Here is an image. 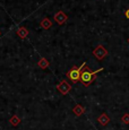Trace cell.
I'll return each instance as SVG.
<instances>
[{
    "label": "cell",
    "mask_w": 129,
    "mask_h": 130,
    "mask_svg": "<svg viewBox=\"0 0 129 130\" xmlns=\"http://www.w3.org/2000/svg\"><path fill=\"white\" fill-rule=\"evenodd\" d=\"M40 26H41L43 29H49V28H51V27H52V22L48 18V17H45V18H43L41 21Z\"/></svg>",
    "instance_id": "8"
},
{
    "label": "cell",
    "mask_w": 129,
    "mask_h": 130,
    "mask_svg": "<svg viewBox=\"0 0 129 130\" xmlns=\"http://www.w3.org/2000/svg\"><path fill=\"white\" fill-rule=\"evenodd\" d=\"M57 89H58L62 95H66V94H68L69 91L71 89V86L68 84L67 80H61L60 84L57 85Z\"/></svg>",
    "instance_id": "4"
},
{
    "label": "cell",
    "mask_w": 129,
    "mask_h": 130,
    "mask_svg": "<svg viewBox=\"0 0 129 130\" xmlns=\"http://www.w3.org/2000/svg\"><path fill=\"white\" fill-rule=\"evenodd\" d=\"M9 122H10L11 126H15V127H16V126H18V124L21 123V119H19L18 117L16 116V114H14V116L11 117V119L9 120Z\"/></svg>",
    "instance_id": "11"
},
{
    "label": "cell",
    "mask_w": 129,
    "mask_h": 130,
    "mask_svg": "<svg viewBox=\"0 0 129 130\" xmlns=\"http://www.w3.org/2000/svg\"><path fill=\"white\" fill-rule=\"evenodd\" d=\"M0 34H1V33H0Z\"/></svg>",
    "instance_id": "15"
},
{
    "label": "cell",
    "mask_w": 129,
    "mask_h": 130,
    "mask_svg": "<svg viewBox=\"0 0 129 130\" xmlns=\"http://www.w3.org/2000/svg\"><path fill=\"white\" fill-rule=\"evenodd\" d=\"M125 16L129 19V9H128V10H126V11H125Z\"/></svg>",
    "instance_id": "13"
},
{
    "label": "cell",
    "mask_w": 129,
    "mask_h": 130,
    "mask_svg": "<svg viewBox=\"0 0 129 130\" xmlns=\"http://www.w3.org/2000/svg\"><path fill=\"white\" fill-rule=\"evenodd\" d=\"M93 56L95 57L98 60H103L106 56H108V51H106L105 47H104L103 45H98L95 49H94Z\"/></svg>",
    "instance_id": "3"
},
{
    "label": "cell",
    "mask_w": 129,
    "mask_h": 130,
    "mask_svg": "<svg viewBox=\"0 0 129 130\" xmlns=\"http://www.w3.org/2000/svg\"><path fill=\"white\" fill-rule=\"evenodd\" d=\"M53 18H54V21L57 22V24L62 25V24H64V23L67 22V19H68V16H67V15L64 14L63 11L59 10L58 12H57V14H54Z\"/></svg>",
    "instance_id": "5"
},
{
    "label": "cell",
    "mask_w": 129,
    "mask_h": 130,
    "mask_svg": "<svg viewBox=\"0 0 129 130\" xmlns=\"http://www.w3.org/2000/svg\"><path fill=\"white\" fill-rule=\"evenodd\" d=\"M103 70H104L103 68H100L95 71H91V69L88 68V66L85 64L84 68L82 69V71H80V78H79V82H80L85 87L90 86V85L96 79V76H98L99 72H101Z\"/></svg>",
    "instance_id": "1"
},
{
    "label": "cell",
    "mask_w": 129,
    "mask_h": 130,
    "mask_svg": "<svg viewBox=\"0 0 129 130\" xmlns=\"http://www.w3.org/2000/svg\"><path fill=\"white\" fill-rule=\"evenodd\" d=\"M128 43H129V39H128Z\"/></svg>",
    "instance_id": "14"
},
{
    "label": "cell",
    "mask_w": 129,
    "mask_h": 130,
    "mask_svg": "<svg viewBox=\"0 0 129 130\" xmlns=\"http://www.w3.org/2000/svg\"><path fill=\"white\" fill-rule=\"evenodd\" d=\"M98 121H99V123H101L102 126H106V124L110 122V118L108 117V114L106 113H102L98 118Z\"/></svg>",
    "instance_id": "7"
},
{
    "label": "cell",
    "mask_w": 129,
    "mask_h": 130,
    "mask_svg": "<svg viewBox=\"0 0 129 130\" xmlns=\"http://www.w3.org/2000/svg\"><path fill=\"white\" fill-rule=\"evenodd\" d=\"M73 112H74V114H76L77 117H79L85 112V109H84V106H82L80 104H76V106L73 109Z\"/></svg>",
    "instance_id": "9"
},
{
    "label": "cell",
    "mask_w": 129,
    "mask_h": 130,
    "mask_svg": "<svg viewBox=\"0 0 129 130\" xmlns=\"http://www.w3.org/2000/svg\"><path fill=\"white\" fill-rule=\"evenodd\" d=\"M121 121L123 122L125 124H129V114L125 113L122 117H121Z\"/></svg>",
    "instance_id": "12"
},
{
    "label": "cell",
    "mask_w": 129,
    "mask_h": 130,
    "mask_svg": "<svg viewBox=\"0 0 129 130\" xmlns=\"http://www.w3.org/2000/svg\"><path fill=\"white\" fill-rule=\"evenodd\" d=\"M28 33L29 32L26 27H19V28L16 31V34L21 37V39H26V37L28 36Z\"/></svg>",
    "instance_id": "6"
},
{
    "label": "cell",
    "mask_w": 129,
    "mask_h": 130,
    "mask_svg": "<svg viewBox=\"0 0 129 130\" xmlns=\"http://www.w3.org/2000/svg\"><path fill=\"white\" fill-rule=\"evenodd\" d=\"M49 61L46 60L45 58H41L39 60V62H38V66H40V68L41 69H46L49 67Z\"/></svg>",
    "instance_id": "10"
},
{
    "label": "cell",
    "mask_w": 129,
    "mask_h": 130,
    "mask_svg": "<svg viewBox=\"0 0 129 130\" xmlns=\"http://www.w3.org/2000/svg\"><path fill=\"white\" fill-rule=\"evenodd\" d=\"M85 64H86V62H84L79 68H77V67H75V66L71 67V68L68 70V72H67V77H68L69 80L73 82V83H77V82H79V78H80V71H82V69L84 68Z\"/></svg>",
    "instance_id": "2"
}]
</instances>
